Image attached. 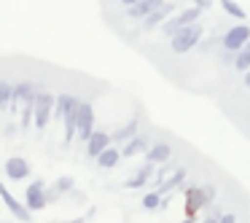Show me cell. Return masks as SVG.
<instances>
[{"label": "cell", "mask_w": 250, "mask_h": 223, "mask_svg": "<svg viewBox=\"0 0 250 223\" xmlns=\"http://www.w3.org/2000/svg\"><path fill=\"white\" fill-rule=\"evenodd\" d=\"M202 188H205L207 202H212V199H215V185H202Z\"/></svg>", "instance_id": "25"}, {"label": "cell", "mask_w": 250, "mask_h": 223, "mask_svg": "<svg viewBox=\"0 0 250 223\" xmlns=\"http://www.w3.org/2000/svg\"><path fill=\"white\" fill-rule=\"evenodd\" d=\"M57 199H60V194H57V188L46 191V202H49V204H51V202H57Z\"/></svg>", "instance_id": "26"}, {"label": "cell", "mask_w": 250, "mask_h": 223, "mask_svg": "<svg viewBox=\"0 0 250 223\" xmlns=\"http://www.w3.org/2000/svg\"><path fill=\"white\" fill-rule=\"evenodd\" d=\"M78 102H81V100H78L76 94H60V97H57V108H54L57 119H65V113L70 108H76Z\"/></svg>", "instance_id": "15"}, {"label": "cell", "mask_w": 250, "mask_h": 223, "mask_svg": "<svg viewBox=\"0 0 250 223\" xmlns=\"http://www.w3.org/2000/svg\"><path fill=\"white\" fill-rule=\"evenodd\" d=\"M248 41H250V24H234V27H229V33L221 38V43L226 51H239Z\"/></svg>", "instance_id": "5"}, {"label": "cell", "mask_w": 250, "mask_h": 223, "mask_svg": "<svg viewBox=\"0 0 250 223\" xmlns=\"http://www.w3.org/2000/svg\"><path fill=\"white\" fill-rule=\"evenodd\" d=\"M24 204L30 207V210H43L49 202H46V183L43 180H33V183L27 185V191H24Z\"/></svg>", "instance_id": "6"}, {"label": "cell", "mask_w": 250, "mask_h": 223, "mask_svg": "<svg viewBox=\"0 0 250 223\" xmlns=\"http://www.w3.org/2000/svg\"><path fill=\"white\" fill-rule=\"evenodd\" d=\"M0 199H3V204L8 207V212H11L19 223H30V221H33V210H30L27 204H22L17 196H11V191H8L6 185H0Z\"/></svg>", "instance_id": "4"}, {"label": "cell", "mask_w": 250, "mask_h": 223, "mask_svg": "<svg viewBox=\"0 0 250 223\" xmlns=\"http://www.w3.org/2000/svg\"><path fill=\"white\" fill-rule=\"evenodd\" d=\"M119 3H121V6H126V8H129V6H135L137 0H119Z\"/></svg>", "instance_id": "29"}, {"label": "cell", "mask_w": 250, "mask_h": 223, "mask_svg": "<svg viewBox=\"0 0 250 223\" xmlns=\"http://www.w3.org/2000/svg\"><path fill=\"white\" fill-rule=\"evenodd\" d=\"M110 142H113V140H110L108 132H92V137L86 140V153H89L92 159H97L100 153H103L105 148L110 145Z\"/></svg>", "instance_id": "11"}, {"label": "cell", "mask_w": 250, "mask_h": 223, "mask_svg": "<svg viewBox=\"0 0 250 223\" xmlns=\"http://www.w3.org/2000/svg\"><path fill=\"white\" fill-rule=\"evenodd\" d=\"M119 162H121V151H116L113 145H108V148H105V151L97 156V164H100L103 169H110V167H116Z\"/></svg>", "instance_id": "16"}, {"label": "cell", "mask_w": 250, "mask_h": 223, "mask_svg": "<svg viewBox=\"0 0 250 223\" xmlns=\"http://www.w3.org/2000/svg\"><path fill=\"white\" fill-rule=\"evenodd\" d=\"M194 6H199L202 11H207V8L212 6V0H194Z\"/></svg>", "instance_id": "27"}, {"label": "cell", "mask_w": 250, "mask_h": 223, "mask_svg": "<svg viewBox=\"0 0 250 223\" xmlns=\"http://www.w3.org/2000/svg\"><path fill=\"white\" fill-rule=\"evenodd\" d=\"M169 156H172L169 142H153V145L146 151V162H151V164H167Z\"/></svg>", "instance_id": "12"}, {"label": "cell", "mask_w": 250, "mask_h": 223, "mask_svg": "<svg viewBox=\"0 0 250 223\" xmlns=\"http://www.w3.org/2000/svg\"><path fill=\"white\" fill-rule=\"evenodd\" d=\"M167 0H137L135 6H129V11H126V17L129 19H146L148 14H153L159 6H164Z\"/></svg>", "instance_id": "10"}, {"label": "cell", "mask_w": 250, "mask_h": 223, "mask_svg": "<svg viewBox=\"0 0 250 223\" xmlns=\"http://www.w3.org/2000/svg\"><path fill=\"white\" fill-rule=\"evenodd\" d=\"M143 207H146V210H156V207H162V194H159V191L146 194L143 196Z\"/></svg>", "instance_id": "23"}, {"label": "cell", "mask_w": 250, "mask_h": 223, "mask_svg": "<svg viewBox=\"0 0 250 223\" xmlns=\"http://www.w3.org/2000/svg\"><path fill=\"white\" fill-rule=\"evenodd\" d=\"M153 167H156V164H151V162H148V164H146V167H143V169H140V172H137V175H135V178H129V180H126V188H143V185H146V183H148V178H151V172H153Z\"/></svg>", "instance_id": "17"}, {"label": "cell", "mask_w": 250, "mask_h": 223, "mask_svg": "<svg viewBox=\"0 0 250 223\" xmlns=\"http://www.w3.org/2000/svg\"><path fill=\"white\" fill-rule=\"evenodd\" d=\"M137 126H140V121H137V119H129L124 126H119V129L110 135V140H113V142H126L129 137L137 135Z\"/></svg>", "instance_id": "14"}, {"label": "cell", "mask_w": 250, "mask_h": 223, "mask_svg": "<svg viewBox=\"0 0 250 223\" xmlns=\"http://www.w3.org/2000/svg\"><path fill=\"white\" fill-rule=\"evenodd\" d=\"M94 132V108L92 102H81L78 108V140L86 142Z\"/></svg>", "instance_id": "7"}, {"label": "cell", "mask_w": 250, "mask_h": 223, "mask_svg": "<svg viewBox=\"0 0 250 223\" xmlns=\"http://www.w3.org/2000/svg\"><path fill=\"white\" fill-rule=\"evenodd\" d=\"M6 175L11 180H24V178H30V164L24 162V159L14 156V159L6 162Z\"/></svg>", "instance_id": "13"}, {"label": "cell", "mask_w": 250, "mask_h": 223, "mask_svg": "<svg viewBox=\"0 0 250 223\" xmlns=\"http://www.w3.org/2000/svg\"><path fill=\"white\" fill-rule=\"evenodd\" d=\"M221 218H223V212L218 210V207H212V210L207 212V223H218V221H221Z\"/></svg>", "instance_id": "24"}, {"label": "cell", "mask_w": 250, "mask_h": 223, "mask_svg": "<svg viewBox=\"0 0 250 223\" xmlns=\"http://www.w3.org/2000/svg\"><path fill=\"white\" fill-rule=\"evenodd\" d=\"M73 183H76V180H73L70 178V175H62V178H57V183L54 185H51V188H57V194H70V191H73Z\"/></svg>", "instance_id": "22"}, {"label": "cell", "mask_w": 250, "mask_h": 223, "mask_svg": "<svg viewBox=\"0 0 250 223\" xmlns=\"http://www.w3.org/2000/svg\"><path fill=\"white\" fill-rule=\"evenodd\" d=\"M183 178H186V172H183V169H175V172H172V178H169V180H162V185H159V194H164V191H172V188H175V185H178Z\"/></svg>", "instance_id": "21"}, {"label": "cell", "mask_w": 250, "mask_h": 223, "mask_svg": "<svg viewBox=\"0 0 250 223\" xmlns=\"http://www.w3.org/2000/svg\"><path fill=\"white\" fill-rule=\"evenodd\" d=\"M11 97H14V83L11 81H0V110L11 108Z\"/></svg>", "instance_id": "19"}, {"label": "cell", "mask_w": 250, "mask_h": 223, "mask_svg": "<svg viewBox=\"0 0 250 223\" xmlns=\"http://www.w3.org/2000/svg\"><path fill=\"white\" fill-rule=\"evenodd\" d=\"M221 8L234 19H245V8L239 6V3H234V0H221Z\"/></svg>", "instance_id": "20"}, {"label": "cell", "mask_w": 250, "mask_h": 223, "mask_svg": "<svg viewBox=\"0 0 250 223\" xmlns=\"http://www.w3.org/2000/svg\"><path fill=\"white\" fill-rule=\"evenodd\" d=\"M172 11H175V3H164V6H159L153 14H148L146 19H143V30H153V27H159V24H164L169 17H172Z\"/></svg>", "instance_id": "8"}, {"label": "cell", "mask_w": 250, "mask_h": 223, "mask_svg": "<svg viewBox=\"0 0 250 223\" xmlns=\"http://www.w3.org/2000/svg\"><path fill=\"white\" fill-rule=\"evenodd\" d=\"M234 67H237L239 73H245V70L250 67V41L237 51V54H234Z\"/></svg>", "instance_id": "18"}, {"label": "cell", "mask_w": 250, "mask_h": 223, "mask_svg": "<svg viewBox=\"0 0 250 223\" xmlns=\"http://www.w3.org/2000/svg\"><path fill=\"white\" fill-rule=\"evenodd\" d=\"M202 35H205V27H202L199 22L186 24V27H180L178 33H175L172 38H169V46H172L175 54H186V51H191L196 43H199Z\"/></svg>", "instance_id": "1"}, {"label": "cell", "mask_w": 250, "mask_h": 223, "mask_svg": "<svg viewBox=\"0 0 250 223\" xmlns=\"http://www.w3.org/2000/svg\"><path fill=\"white\" fill-rule=\"evenodd\" d=\"M202 8L199 6H191V8H186V11H180V14H175V17H169L167 22L162 24V33L167 35V38H172L175 33H178L180 27H186V24H194V22H199V17H202Z\"/></svg>", "instance_id": "2"}, {"label": "cell", "mask_w": 250, "mask_h": 223, "mask_svg": "<svg viewBox=\"0 0 250 223\" xmlns=\"http://www.w3.org/2000/svg\"><path fill=\"white\" fill-rule=\"evenodd\" d=\"M148 148H151V137L148 135H135L126 140V145L121 148V156L124 159H132V156H140V153H146Z\"/></svg>", "instance_id": "9"}, {"label": "cell", "mask_w": 250, "mask_h": 223, "mask_svg": "<svg viewBox=\"0 0 250 223\" xmlns=\"http://www.w3.org/2000/svg\"><path fill=\"white\" fill-rule=\"evenodd\" d=\"M218 223H237V218H234L231 212H223V218H221Z\"/></svg>", "instance_id": "28"}, {"label": "cell", "mask_w": 250, "mask_h": 223, "mask_svg": "<svg viewBox=\"0 0 250 223\" xmlns=\"http://www.w3.org/2000/svg\"><path fill=\"white\" fill-rule=\"evenodd\" d=\"M245 86L250 89V67H248V70H245Z\"/></svg>", "instance_id": "30"}, {"label": "cell", "mask_w": 250, "mask_h": 223, "mask_svg": "<svg viewBox=\"0 0 250 223\" xmlns=\"http://www.w3.org/2000/svg\"><path fill=\"white\" fill-rule=\"evenodd\" d=\"M54 108H57V97L51 92H38L35 94V129H43V126L49 124Z\"/></svg>", "instance_id": "3"}]
</instances>
